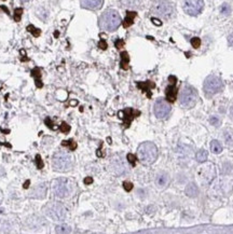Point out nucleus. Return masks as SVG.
<instances>
[{"mask_svg": "<svg viewBox=\"0 0 233 234\" xmlns=\"http://www.w3.org/2000/svg\"><path fill=\"white\" fill-rule=\"evenodd\" d=\"M121 23H122V20L120 14L118 13V11L112 9L105 11L99 17V26L106 31H114L119 28Z\"/></svg>", "mask_w": 233, "mask_h": 234, "instance_id": "obj_1", "label": "nucleus"}, {"mask_svg": "<svg viewBox=\"0 0 233 234\" xmlns=\"http://www.w3.org/2000/svg\"><path fill=\"white\" fill-rule=\"evenodd\" d=\"M158 148L153 142L146 141L139 145L137 149L138 160L145 165H150L158 159Z\"/></svg>", "mask_w": 233, "mask_h": 234, "instance_id": "obj_2", "label": "nucleus"}, {"mask_svg": "<svg viewBox=\"0 0 233 234\" xmlns=\"http://www.w3.org/2000/svg\"><path fill=\"white\" fill-rule=\"evenodd\" d=\"M151 12L160 17L170 18L175 13V8L167 0H155L151 7Z\"/></svg>", "mask_w": 233, "mask_h": 234, "instance_id": "obj_3", "label": "nucleus"}, {"mask_svg": "<svg viewBox=\"0 0 233 234\" xmlns=\"http://www.w3.org/2000/svg\"><path fill=\"white\" fill-rule=\"evenodd\" d=\"M72 167V157L66 152H56L53 157V168L58 172H66Z\"/></svg>", "mask_w": 233, "mask_h": 234, "instance_id": "obj_4", "label": "nucleus"}, {"mask_svg": "<svg viewBox=\"0 0 233 234\" xmlns=\"http://www.w3.org/2000/svg\"><path fill=\"white\" fill-rule=\"evenodd\" d=\"M72 187H74V184H71L70 180L66 179V178H60L54 181L53 192L55 196L63 199V198L68 196L72 192Z\"/></svg>", "mask_w": 233, "mask_h": 234, "instance_id": "obj_5", "label": "nucleus"}, {"mask_svg": "<svg viewBox=\"0 0 233 234\" xmlns=\"http://www.w3.org/2000/svg\"><path fill=\"white\" fill-rule=\"evenodd\" d=\"M43 211L49 218L56 220V221L57 220H64L66 217V208L57 202H52V203L47 204L43 208Z\"/></svg>", "mask_w": 233, "mask_h": 234, "instance_id": "obj_6", "label": "nucleus"}, {"mask_svg": "<svg viewBox=\"0 0 233 234\" xmlns=\"http://www.w3.org/2000/svg\"><path fill=\"white\" fill-rule=\"evenodd\" d=\"M197 178L202 184H208L216 177V168L213 163H206L197 169Z\"/></svg>", "mask_w": 233, "mask_h": 234, "instance_id": "obj_7", "label": "nucleus"}, {"mask_svg": "<svg viewBox=\"0 0 233 234\" xmlns=\"http://www.w3.org/2000/svg\"><path fill=\"white\" fill-rule=\"evenodd\" d=\"M222 89V81L217 76H208L204 81V92L207 96L217 94Z\"/></svg>", "mask_w": 233, "mask_h": 234, "instance_id": "obj_8", "label": "nucleus"}, {"mask_svg": "<svg viewBox=\"0 0 233 234\" xmlns=\"http://www.w3.org/2000/svg\"><path fill=\"white\" fill-rule=\"evenodd\" d=\"M195 103H197V95L194 90L188 85L185 86L180 95V105L186 109H190L193 108Z\"/></svg>", "mask_w": 233, "mask_h": 234, "instance_id": "obj_9", "label": "nucleus"}, {"mask_svg": "<svg viewBox=\"0 0 233 234\" xmlns=\"http://www.w3.org/2000/svg\"><path fill=\"white\" fill-rule=\"evenodd\" d=\"M182 8L187 14L191 16H197L203 10L204 1L203 0H183Z\"/></svg>", "mask_w": 233, "mask_h": 234, "instance_id": "obj_10", "label": "nucleus"}, {"mask_svg": "<svg viewBox=\"0 0 233 234\" xmlns=\"http://www.w3.org/2000/svg\"><path fill=\"white\" fill-rule=\"evenodd\" d=\"M154 114L158 119H165L170 112V106L163 98H159L154 103Z\"/></svg>", "mask_w": 233, "mask_h": 234, "instance_id": "obj_11", "label": "nucleus"}, {"mask_svg": "<svg viewBox=\"0 0 233 234\" xmlns=\"http://www.w3.org/2000/svg\"><path fill=\"white\" fill-rule=\"evenodd\" d=\"M139 114H141V112L137 111V110H134L133 108H126V109L122 110V111L119 112L120 118L123 119V121H124L125 128H129L130 124L132 123V121L134 120V118L138 117Z\"/></svg>", "mask_w": 233, "mask_h": 234, "instance_id": "obj_12", "label": "nucleus"}, {"mask_svg": "<svg viewBox=\"0 0 233 234\" xmlns=\"http://www.w3.org/2000/svg\"><path fill=\"white\" fill-rule=\"evenodd\" d=\"M104 0H81V6L89 10H98L102 8Z\"/></svg>", "mask_w": 233, "mask_h": 234, "instance_id": "obj_13", "label": "nucleus"}, {"mask_svg": "<svg viewBox=\"0 0 233 234\" xmlns=\"http://www.w3.org/2000/svg\"><path fill=\"white\" fill-rule=\"evenodd\" d=\"M47 194V186L45 184H38L31 192V198L33 199H44Z\"/></svg>", "mask_w": 233, "mask_h": 234, "instance_id": "obj_14", "label": "nucleus"}, {"mask_svg": "<svg viewBox=\"0 0 233 234\" xmlns=\"http://www.w3.org/2000/svg\"><path fill=\"white\" fill-rule=\"evenodd\" d=\"M170 182V177L166 173H161V174H159L155 178V184L158 186L159 188H164L166 187Z\"/></svg>", "mask_w": 233, "mask_h": 234, "instance_id": "obj_15", "label": "nucleus"}, {"mask_svg": "<svg viewBox=\"0 0 233 234\" xmlns=\"http://www.w3.org/2000/svg\"><path fill=\"white\" fill-rule=\"evenodd\" d=\"M165 96H166V99L170 103L176 101V96H177V89L175 84L174 85H168L165 90Z\"/></svg>", "mask_w": 233, "mask_h": 234, "instance_id": "obj_16", "label": "nucleus"}, {"mask_svg": "<svg viewBox=\"0 0 233 234\" xmlns=\"http://www.w3.org/2000/svg\"><path fill=\"white\" fill-rule=\"evenodd\" d=\"M111 166H112V169H114V172L116 173V175H121V174H123V173L125 172V165H124V163H123L122 161L120 160L112 161Z\"/></svg>", "mask_w": 233, "mask_h": 234, "instance_id": "obj_17", "label": "nucleus"}, {"mask_svg": "<svg viewBox=\"0 0 233 234\" xmlns=\"http://www.w3.org/2000/svg\"><path fill=\"white\" fill-rule=\"evenodd\" d=\"M186 194L188 196H190V198H195L199 194V187L195 184H193V182H190L186 187Z\"/></svg>", "mask_w": 233, "mask_h": 234, "instance_id": "obj_18", "label": "nucleus"}, {"mask_svg": "<svg viewBox=\"0 0 233 234\" xmlns=\"http://www.w3.org/2000/svg\"><path fill=\"white\" fill-rule=\"evenodd\" d=\"M31 76L35 78V82H36V86L38 89H41L43 86V83L41 81V70L39 67H36L35 69L31 70Z\"/></svg>", "mask_w": 233, "mask_h": 234, "instance_id": "obj_19", "label": "nucleus"}, {"mask_svg": "<svg viewBox=\"0 0 233 234\" xmlns=\"http://www.w3.org/2000/svg\"><path fill=\"white\" fill-rule=\"evenodd\" d=\"M224 139L226 145H227L228 148L233 149V132L231 130H224Z\"/></svg>", "mask_w": 233, "mask_h": 234, "instance_id": "obj_20", "label": "nucleus"}, {"mask_svg": "<svg viewBox=\"0 0 233 234\" xmlns=\"http://www.w3.org/2000/svg\"><path fill=\"white\" fill-rule=\"evenodd\" d=\"M135 16H136V12H131V11L127 12V13H126L125 20H124V22H123V26L125 27V28H127V27L131 26L132 24L134 23Z\"/></svg>", "mask_w": 233, "mask_h": 234, "instance_id": "obj_21", "label": "nucleus"}, {"mask_svg": "<svg viewBox=\"0 0 233 234\" xmlns=\"http://www.w3.org/2000/svg\"><path fill=\"white\" fill-rule=\"evenodd\" d=\"M137 86L139 89H141L143 92H149L150 90L154 87V83H152L151 81H147V82H138Z\"/></svg>", "mask_w": 233, "mask_h": 234, "instance_id": "obj_22", "label": "nucleus"}, {"mask_svg": "<svg viewBox=\"0 0 233 234\" xmlns=\"http://www.w3.org/2000/svg\"><path fill=\"white\" fill-rule=\"evenodd\" d=\"M210 150H212L213 153L219 154L221 151H222V147H221V145L219 144V141H217V140H213V141L210 142Z\"/></svg>", "mask_w": 233, "mask_h": 234, "instance_id": "obj_23", "label": "nucleus"}, {"mask_svg": "<svg viewBox=\"0 0 233 234\" xmlns=\"http://www.w3.org/2000/svg\"><path fill=\"white\" fill-rule=\"evenodd\" d=\"M207 157H208V153H207L206 150H200V151H197V162H200V163H203L205 161L207 160Z\"/></svg>", "mask_w": 233, "mask_h": 234, "instance_id": "obj_24", "label": "nucleus"}, {"mask_svg": "<svg viewBox=\"0 0 233 234\" xmlns=\"http://www.w3.org/2000/svg\"><path fill=\"white\" fill-rule=\"evenodd\" d=\"M129 62H130V57L127 52H122L121 53V67L126 70L127 69V65H129Z\"/></svg>", "mask_w": 233, "mask_h": 234, "instance_id": "obj_25", "label": "nucleus"}, {"mask_svg": "<svg viewBox=\"0 0 233 234\" xmlns=\"http://www.w3.org/2000/svg\"><path fill=\"white\" fill-rule=\"evenodd\" d=\"M70 231H71V229L66 225H60L55 228V232L56 233H69Z\"/></svg>", "mask_w": 233, "mask_h": 234, "instance_id": "obj_26", "label": "nucleus"}, {"mask_svg": "<svg viewBox=\"0 0 233 234\" xmlns=\"http://www.w3.org/2000/svg\"><path fill=\"white\" fill-rule=\"evenodd\" d=\"M27 30H28L30 34H33V36H35V37H39L40 34H41V30L36 28L33 25H28V26H27Z\"/></svg>", "mask_w": 233, "mask_h": 234, "instance_id": "obj_27", "label": "nucleus"}, {"mask_svg": "<svg viewBox=\"0 0 233 234\" xmlns=\"http://www.w3.org/2000/svg\"><path fill=\"white\" fill-rule=\"evenodd\" d=\"M220 12H221V14H224V15H229L231 13V8H230V6L228 4V3H224L222 6L220 7Z\"/></svg>", "mask_w": 233, "mask_h": 234, "instance_id": "obj_28", "label": "nucleus"}, {"mask_svg": "<svg viewBox=\"0 0 233 234\" xmlns=\"http://www.w3.org/2000/svg\"><path fill=\"white\" fill-rule=\"evenodd\" d=\"M62 145H63V146H68L71 151H74V150L77 148V144H76V142H74L72 140H64V141L62 142Z\"/></svg>", "mask_w": 233, "mask_h": 234, "instance_id": "obj_29", "label": "nucleus"}, {"mask_svg": "<svg viewBox=\"0 0 233 234\" xmlns=\"http://www.w3.org/2000/svg\"><path fill=\"white\" fill-rule=\"evenodd\" d=\"M22 14H23V9H22V8H17V9H15V11H14V20H15V22H20V21H21Z\"/></svg>", "mask_w": 233, "mask_h": 234, "instance_id": "obj_30", "label": "nucleus"}, {"mask_svg": "<svg viewBox=\"0 0 233 234\" xmlns=\"http://www.w3.org/2000/svg\"><path fill=\"white\" fill-rule=\"evenodd\" d=\"M209 123H210L212 125H214V126H219V125H220V123H221V121H220V119H219L218 117L213 116V117H210V118H209Z\"/></svg>", "mask_w": 233, "mask_h": 234, "instance_id": "obj_31", "label": "nucleus"}, {"mask_svg": "<svg viewBox=\"0 0 233 234\" xmlns=\"http://www.w3.org/2000/svg\"><path fill=\"white\" fill-rule=\"evenodd\" d=\"M36 165H37V168L38 169H42L43 168V166H44L43 161H42L41 155H40V154H37L36 155Z\"/></svg>", "mask_w": 233, "mask_h": 234, "instance_id": "obj_32", "label": "nucleus"}, {"mask_svg": "<svg viewBox=\"0 0 233 234\" xmlns=\"http://www.w3.org/2000/svg\"><path fill=\"white\" fill-rule=\"evenodd\" d=\"M60 130L62 133H68L69 130H70V125H68L66 122H63V123L60 125Z\"/></svg>", "mask_w": 233, "mask_h": 234, "instance_id": "obj_33", "label": "nucleus"}, {"mask_svg": "<svg viewBox=\"0 0 233 234\" xmlns=\"http://www.w3.org/2000/svg\"><path fill=\"white\" fill-rule=\"evenodd\" d=\"M191 44H192V47H193L194 49H197V47H200V45H201V40H200V38H197V37H195V38H192V39H191Z\"/></svg>", "mask_w": 233, "mask_h": 234, "instance_id": "obj_34", "label": "nucleus"}, {"mask_svg": "<svg viewBox=\"0 0 233 234\" xmlns=\"http://www.w3.org/2000/svg\"><path fill=\"white\" fill-rule=\"evenodd\" d=\"M123 188L125 189V191H131L133 189V184L130 182V181H124L123 182Z\"/></svg>", "mask_w": 233, "mask_h": 234, "instance_id": "obj_35", "label": "nucleus"}, {"mask_svg": "<svg viewBox=\"0 0 233 234\" xmlns=\"http://www.w3.org/2000/svg\"><path fill=\"white\" fill-rule=\"evenodd\" d=\"M127 160H129V162L132 164V165L135 166V161H136V157H135L134 154H132V153L127 154Z\"/></svg>", "mask_w": 233, "mask_h": 234, "instance_id": "obj_36", "label": "nucleus"}, {"mask_svg": "<svg viewBox=\"0 0 233 234\" xmlns=\"http://www.w3.org/2000/svg\"><path fill=\"white\" fill-rule=\"evenodd\" d=\"M44 123L45 124H47V126H48V128H51V130H55V128H54L53 126V122H52V120L50 118H47L44 120Z\"/></svg>", "mask_w": 233, "mask_h": 234, "instance_id": "obj_37", "label": "nucleus"}, {"mask_svg": "<svg viewBox=\"0 0 233 234\" xmlns=\"http://www.w3.org/2000/svg\"><path fill=\"white\" fill-rule=\"evenodd\" d=\"M114 44H116V49H120V47H122L123 44H124V41H123L122 39H118L116 42H114Z\"/></svg>", "mask_w": 233, "mask_h": 234, "instance_id": "obj_38", "label": "nucleus"}, {"mask_svg": "<svg viewBox=\"0 0 233 234\" xmlns=\"http://www.w3.org/2000/svg\"><path fill=\"white\" fill-rule=\"evenodd\" d=\"M98 47H100L102 50H106V49H107V43H106L105 40H100L98 43Z\"/></svg>", "mask_w": 233, "mask_h": 234, "instance_id": "obj_39", "label": "nucleus"}, {"mask_svg": "<svg viewBox=\"0 0 233 234\" xmlns=\"http://www.w3.org/2000/svg\"><path fill=\"white\" fill-rule=\"evenodd\" d=\"M83 182L85 184H91L93 182V178L92 177H87L85 178V179H84L83 180Z\"/></svg>", "mask_w": 233, "mask_h": 234, "instance_id": "obj_40", "label": "nucleus"}, {"mask_svg": "<svg viewBox=\"0 0 233 234\" xmlns=\"http://www.w3.org/2000/svg\"><path fill=\"white\" fill-rule=\"evenodd\" d=\"M228 43H229V45L233 47V33L228 37Z\"/></svg>", "mask_w": 233, "mask_h": 234, "instance_id": "obj_41", "label": "nucleus"}, {"mask_svg": "<svg viewBox=\"0 0 233 234\" xmlns=\"http://www.w3.org/2000/svg\"><path fill=\"white\" fill-rule=\"evenodd\" d=\"M151 21H152V23H153V24H155V25H158V26H161V25H162V22H160V21H159V20H157V18H154V17L151 18Z\"/></svg>", "mask_w": 233, "mask_h": 234, "instance_id": "obj_42", "label": "nucleus"}, {"mask_svg": "<svg viewBox=\"0 0 233 234\" xmlns=\"http://www.w3.org/2000/svg\"><path fill=\"white\" fill-rule=\"evenodd\" d=\"M0 10H3V11H4V12L7 13V14H10V12H9V10H8V8H7V7L0 6Z\"/></svg>", "mask_w": 233, "mask_h": 234, "instance_id": "obj_43", "label": "nucleus"}, {"mask_svg": "<svg viewBox=\"0 0 233 234\" xmlns=\"http://www.w3.org/2000/svg\"><path fill=\"white\" fill-rule=\"evenodd\" d=\"M29 182H30L29 180H26V182H25V184H24L25 189H27V188H28V184H29Z\"/></svg>", "mask_w": 233, "mask_h": 234, "instance_id": "obj_44", "label": "nucleus"}, {"mask_svg": "<svg viewBox=\"0 0 233 234\" xmlns=\"http://www.w3.org/2000/svg\"><path fill=\"white\" fill-rule=\"evenodd\" d=\"M231 116H232V118H233V106L231 107Z\"/></svg>", "mask_w": 233, "mask_h": 234, "instance_id": "obj_45", "label": "nucleus"}, {"mask_svg": "<svg viewBox=\"0 0 233 234\" xmlns=\"http://www.w3.org/2000/svg\"><path fill=\"white\" fill-rule=\"evenodd\" d=\"M21 1H23V2H25V1H28V0H21Z\"/></svg>", "mask_w": 233, "mask_h": 234, "instance_id": "obj_46", "label": "nucleus"}, {"mask_svg": "<svg viewBox=\"0 0 233 234\" xmlns=\"http://www.w3.org/2000/svg\"><path fill=\"white\" fill-rule=\"evenodd\" d=\"M0 200H1V191H0Z\"/></svg>", "mask_w": 233, "mask_h": 234, "instance_id": "obj_47", "label": "nucleus"}, {"mask_svg": "<svg viewBox=\"0 0 233 234\" xmlns=\"http://www.w3.org/2000/svg\"><path fill=\"white\" fill-rule=\"evenodd\" d=\"M3 1H4V0H3Z\"/></svg>", "mask_w": 233, "mask_h": 234, "instance_id": "obj_48", "label": "nucleus"}]
</instances>
